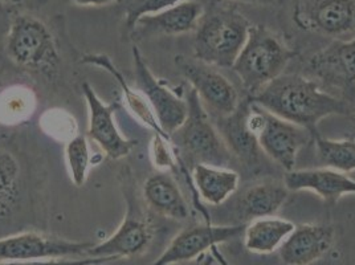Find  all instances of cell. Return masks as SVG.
<instances>
[{
	"instance_id": "8",
	"label": "cell",
	"mask_w": 355,
	"mask_h": 265,
	"mask_svg": "<svg viewBox=\"0 0 355 265\" xmlns=\"http://www.w3.org/2000/svg\"><path fill=\"white\" fill-rule=\"evenodd\" d=\"M175 64L198 93L202 103H206L218 117L230 116L236 110L240 103L236 88L218 69L200 60L182 56L175 58Z\"/></svg>"
},
{
	"instance_id": "29",
	"label": "cell",
	"mask_w": 355,
	"mask_h": 265,
	"mask_svg": "<svg viewBox=\"0 0 355 265\" xmlns=\"http://www.w3.org/2000/svg\"><path fill=\"white\" fill-rule=\"evenodd\" d=\"M117 260L116 257H85L78 260H60V259H48V260H26V262H7L0 265H103L109 262Z\"/></svg>"
},
{
	"instance_id": "22",
	"label": "cell",
	"mask_w": 355,
	"mask_h": 265,
	"mask_svg": "<svg viewBox=\"0 0 355 265\" xmlns=\"http://www.w3.org/2000/svg\"><path fill=\"white\" fill-rule=\"evenodd\" d=\"M295 228L296 225L292 221L273 216L254 219L244 231L245 248L260 255L270 253L282 247Z\"/></svg>"
},
{
	"instance_id": "30",
	"label": "cell",
	"mask_w": 355,
	"mask_h": 265,
	"mask_svg": "<svg viewBox=\"0 0 355 265\" xmlns=\"http://www.w3.org/2000/svg\"><path fill=\"white\" fill-rule=\"evenodd\" d=\"M71 1H73L74 4L85 6V7H103L110 3H114L116 0H71Z\"/></svg>"
},
{
	"instance_id": "16",
	"label": "cell",
	"mask_w": 355,
	"mask_h": 265,
	"mask_svg": "<svg viewBox=\"0 0 355 265\" xmlns=\"http://www.w3.org/2000/svg\"><path fill=\"white\" fill-rule=\"evenodd\" d=\"M251 97L240 101L236 110L225 117H218L216 129L231 150L232 155L245 166H256L260 161L263 150L259 146L257 138L248 125Z\"/></svg>"
},
{
	"instance_id": "2",
	"label": "cell",
	"mask_w": 355,
	"mask_h": 265,
	"mask_svg": "<svg viewBox=\"0 0 355 265\" xmlns=\"http://www.w3.org/2000/svg\"><path fill=\"white\" fill-rule=\"evenodd\" d=\"M251 23L235 8L214 6L205 12L193 39V56L212 67L232 68L248 39Z\"/></svg>"
},
{
	"instance_id": "10",
	"label": "cell",
	"mask_w": 355,
	"mask_h": 265,
	"mask_svg": "<svg viewBox=\"0 0 355 265\" xmlns=\"http://www.w3.org/2000/svg\"><path fill=\"white\" fill-rule=\"evenodd\" d=\"M93 246V243H78L55 236L24 232L0 239V263L87 256Z\"/></svg>"
},
{
	"instance_id": "1",
	"label": "cell",
	"mask_w": 355,
	"mask_h": 265,
	"mask_svg": "<svg viewBox=\"0 0 355 265\" xmlns=\"http://www.w3.org/2000/svg\"><path fill=\"white\" fill-rule=\"evenodd\" d=\"M251 99L272 114L306 129L313 138L320 135V121L352 112L347 101L326 93L317 83L298 74H282Z\"/></svg>"
},
{
	"instance_id": "24",
	"label": "cell",
	"mask_w": 355,
	"mask_h": 265,
	"mask_svg": "<svg viewBox=\"0 0 355 265\" xmlns=\"http://www.w3.org/2000/svg\"><path fill=\"white\" fill-rule=\"evenodd\" d=\"M321 162L340 173L355 170V139H325L321 135L314 138Z\"/></svg>"
},
{
	"instance_id": "27",
	"label": "cell",
	"mask_w": 355,
	"mask_h": 265,
	"mask_svg": "<svg viewBox=\"0 0 355 265\" xmlns=\"http://www.w3.org/2000/svg\"><path fill=\"white\" fill-rule=\"evenodd\" d=\"M65 158L71 179L77 187H81L88 177L90 154L85 135H74L65 145Z\"/></svg>"
},
{
	"instance_id": "15",
	"label": "cell",
	"mask_w": 355,
	"mask_h": 265,
	"mask_svg": "<svg viewBox=\"0 0 355 265\" xmlns=\"http://www.w3.org/2000/svg\"><path fill=\"white\" fill-rule=\"evenodd\" d=\"M336 231L327 224H301L285 239L280 257L285 265H309L330 250Z\"/></svg>"
},
{
	"instance_id": "18",
	"label": "cell",
	"mask_w": 355,
	"mask_h": 265,
	"mask_svg": "<svg viewBox=\"0 0 355 265\" xmlns=\"http://www.w3.org/2000/svg\"><path fill=\"white\" fill-rule=\"evenodd\" d=\"M205 10L200 3L187 0L154 15L144 16L138 20L134 30L141 36L154 35H180L196 30Z\"/></svg>"
},
{
	"instance_id": "14",
	"label": "cell",
	"mask_w": 355,
	"mask_h": 265,
	"mask_svg": "<svg viewBox=\"0 0 355 265\" xmlns=\"http://www.w3.org/2000/svg\"><path fill=\"white\" fill-rule=\"evenodd\" d=\"M309 69L318 80L333 88H354L355 37L336 40L309 60Z\"/></svg>"
},
{
	"instance_id": "5",
	"label": "cell",
	"mask_w": 355,
	"mask_h": 265,
	"mask_svg": "<svg viewBox=\"0 0 355 265\" xmlns=\"http://www.w3.org/2000/svg\"><path fill=\"white\" fill-rule=\"evenodd\" d=\"M7 55L17 67L52 78L59 72L60 53L44 23L31 15H17L7 35Z\"/></svg>"
},
{
	"instance_id": "31",
	"label": "cell",
	"mask_w": 355,
	"mask_h": 265,
	"mask_svg": "<svg viewBox=\"0 0 355 265\" xmlns=\"http://www.w3.org/2000/svg\"><path fill=\"white\" fill-rule=\"evenodd\" d=\"M244 3H253V4H270L273 0H237Z\"/></svg>"
},
{
	"instance_id": "17",
	"label": "cell",
	"mask_w": 355,
	"mask_h": 265,
	"mask_svg": "<svg viewBox=\"0 0 355 265\" xmlns=\"http://www.w3.org/2000/svg\"><path fill=\"white\" fill-rule=\"evenodd\" d=\"M285 186L291 191L315 192L330 207L337 205L343 195L355 194V180L334 169L288 171Z\"/></svg>"
},
{
	"instance_id": "32",
	"label": "cell",
	"mask_w": 355,
	"mask_h": 265,
	"mask_svg": "<svg viewBox=\"0 0 355 265\" xmlns=\"http://www.w3.org/2000/svg\"><path fill=\"white\" fill-rule=\"evenodd\" d=\"M1 1H6V3H14V4H15V3H20L21 0H1Z\"/></svg>"
},
{
	"instance_id": "4",
	"label": "cell",
	"mask_w": 355,
	"mask_h": 265,
	"mask_svg": "<svg viewBox=\"0 0 355 265\" xmlns=\"http://www.w3.org/2000/svg\"><path fill=\"white\" fill-rule=\"evenodd\" d=\"M187 117L177 132L171 134V142L178 151L196 164L228 169L234 161L231 150L219 130L214 126L198 93L191 89L187 94Z\"/></svg>"
},
{
	"instance_id": "28",
	"label": "cell",
	"mask_w": 355,
	"mask_h": 265,
	"mask_svg": "<svg viewBox=\"0 0 355 265\" xmlns=\"http://www.w3.org/2000/svg\"><path fill=\"white\" fill-rule=\"evenodd\" d=\"M187 0H133L126 12V26L134 30L138 20L144 16L154 15Z\"/></svg>"
},
{
	"instance_id": "19",
	"label": "cell",
	"mask_w": 355,
	"mask_h": 265,
	"mask_svg": "<svg viewBox=\"0 0 355 265\" xmlns=\"http://www.w3.org/2000/svg\"><path fill=\"white\" fill-rule=\"evenodd\" d=\"M144 198L148 206L162 216L174 221H184L189 216L187 202L175 179L168 174L150 176L144 185Z\"/></svg>"
},
{
	"instance_id": "11",
	"label": "cell",
	"mask_w": 355,
	"mask_h": 265,
	"mask_svg": "<svg viewBox=\"0 0 355 265\" xmlns=\"http://www.w3.org/2000/svg\"><path fill=\"white\" fill-rule=\"evenodd\" d=\"M245 225H212L206 223L179 232L162 255L151 265H174L190 262L218 244L243 235Z\"/></svg>"
},
{
	"instance_id": "7",
	"label": "cell",
	"mask_w": 355,
	"mask_h": 265,
	"mask_svg": "<svg viewBox=\"0 0 355 265\" xmlns=\"http://www.w3.org/2000/svg\"><path fill=\"white\" fill-rule=\"evenodd\" d=\"M293 19L301 30L343 40L355 33V0H295Z\"/></svg>"
},
{
	"instance_id": "12",
	"label": "cell",
	"mask_w": 355,
	"mask_h": 265,
	"mask_svg": "<svg viewBox=\"0 0 355 265\" xmlns=\"http://www.w3.org/2000/svg\"><path fill=\"white\" fill-rule=\"evenodd\" d=\"M128 200V212L119 224V230L100 244H94L87 252L90 257H121L135 256L146 250L151 243V228L135 203L133 190L125 192Z\"/></svg>"
},
{
	"instance_id": "20",
	"label": "cell",
	"mask_w": 355,
	"mask_h": 265,
	"mask_svg": "<svg viewBox=\"0 0 355 265\" xmlns=\"http://www.w3.org/2000/svg\"><path fill=\"white\" fill-rule=\"evenodd\" d=\"M289 190L285 183L264 182L250 187L241 194L236 203L240 219L254 221L273 216L288 199Z\"/></svg>"
},
{
	"instance_id": "21",
	"label": "cell",
	"mask_w": 355,
	"mask_h": 265,
	"mask_svg": "<svg viewBox=\"0 0 355 265\" xmlns=\"http://www.w3.org/2000/svg\"><path fill=\"white\" fill-rule=\"evenodd\" d=\"M193 179L200 198L214 206L222 205L239 186L236 171L208 164L193 166Z\"/></svg>"
},
{
	"instance_id": "6",
	"label": "cell",
	"mask_w": 355,
	"mask_h": 265,
	"mask_svg": "<svg viewBox=\"0 0 355 265\" xmlns=\"http://www.w3.org/2000/svg\"><path fill=\"white\" fill-rule=\"evenodd\" d=\"M248 125L263 153L286 171L295 170L298 151L314 139L306 129L272 114L253 101Z\"/></svg>"
},
{
	"instance_id": "23",
	"label": "cell",
	"mask_w": 355,
	"mask_h": 265,
	"mask_svg": "<svg viewBox=\"0 0 355 265\" xmlns=\"http://www.w3.org/2000/svg\"><path fill=\"white\" fill-rule=\"evenodd\" d=\"M81 61L84 64H88V65L100 67V68L105 69L106 72L112 74L117 80L119 87L123 90L125 100H126V103L129 105L130 110L133 112L134 116L138 118L142 123H145L150 129H153L154 132H157V135H159V137H162L164 139L171 142V137L163 132V129L161 128L158 119L155 117L151 106L148 105V103H146V99H142L134 90L129 88V85L125 81L123 76L116 68V65L112 62V60L109 59L106 55H87V56L83 58Z\"/></svg>"
},
{
	"instance_id": "13",
	"label": "cell",
	"mask_w": 355,
	"mask_h": 265,
	"mask_svg": "<svg viewBox=\"0 0 355 265\" xmlns=\"http://www.w3.org/2000/svg\"><path fill=\"white\" fill-rule=\"evenodd\" d=\"M83 93L88 103V135L110 160H121L137 146L135 139L125 138L116 125L114 113L119 103H105L88 83L83 84Z\"/></svg>"
},
{
	"instance_id": "26",
	"label": "cell",
	"mask_w": 355,
	"mask_h": 265,
	"mask_svg": "<svg viewBox=\"0 0 355 265\" xmlns=\"http://www.w3.org/2000/svg\"><path fill=\"white\" fill-rule=\"evenodd\" d=\"M35 99L28 89L16 88L0 94V121L4 123H17L33 113Z\"/></svg>"
},
{
	"instance_id": "3",
	"label": "cell",
	"mask_w": 355,
	"mask_h": 265,
	"mask_svg": "<svg viewBox=\"0 0 355 265\" xmlns=\"http://www.w3.org/2000/svg\"><path fill=\"white\" fill-rule=\"evenodd\" d=\"M296 53L264 26H252L248 39L232 65L243 88L254 97L269 83L282 76Z\"/></svg>"
},
{
	"instance_id": "33",
	"label": "cell",
	"mask_w": 355,
	"mask_h": 265,
	"mask_svg": "<svg viewBox=\"0 0 355 265\" xmlns=\"http://www.w3.org/2000/svg\"><path fill=\"white\" fill-rule=\"evenodd\" d=\"M354 113H355V112H354Z\"/></svg>"
},
{
	"instance_id": "9",
	"label": "cell",
	"mask_w": 355,
	"mask_h": 265,
	"mask_svg": "<svg viewBox=\"0 0 355 265\" xmlns=\"http://www.w3.org/2000/svg\"><path fill=\"white\" fill-rule=\"evenodd\" d=\"M133 59L138 88L145 94L163 132L171 137V134L177 132L186 121L189 110L187 101L179 97L173 89L168 88L153 74L137 46L133 48Z\"/></svg>"
},
{
	"instance_id": "25",
	"label": "cell",
	"mask_w": 355,
	"mask_h": 265,
	"mask_svg": "<svg viewBox=\"0 0 355 265\" xmlns=\"http://www.w3.org/2000/svg\"><path fill=\"white\" fill-rule=\"evenodd\" d=\"M20 169L15 157L0 150V221L6 219L15 207L19 194Z\"/></svg>"
}]
</instances>
